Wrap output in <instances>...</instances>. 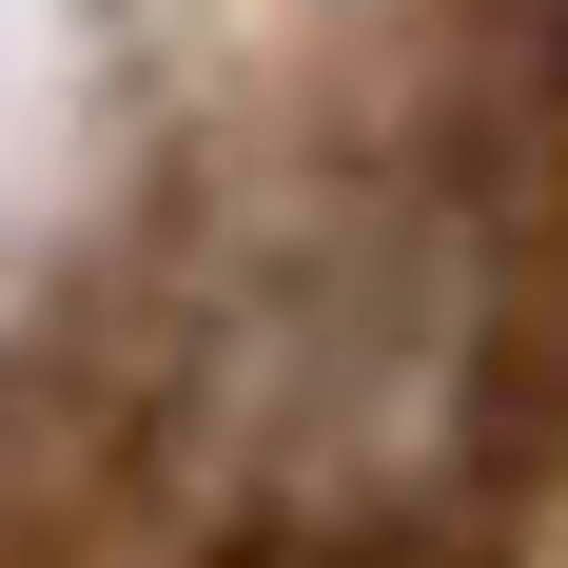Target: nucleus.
Instances as JSON below:
<instances>
[{
	"label": "nucleus",
	"mask_w": 568,
	"mask_h": 568,
	"mask_svg": "<svg viewBox=\"0 0 568 568\" xmlns=\"http://www.w3.org/2000/svg\"><path fill=\"white\" fill-rule=\"evenodd\" d=\"M196 568H294V549H196Z\"/></svg>",
	"instance_id": "obj_1"
}]
</instances>
